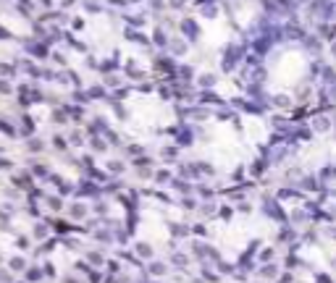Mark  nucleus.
Wrapping results in <instances>:
<instances>
[{"label": "nucleus", "instance_id": "obj_6", "mask_svg": "<svg viewBox=\"0 0 336 283\" xmlns=\"http://www.w3.org/2000/svg\"><path fill=\"white\" fill-rule=\"evenodd\" d=\"M328 53H331V58H336V39H333V45H331V50H328Z\"/></svg>", "mask_w": 336, "mask_h": 283}, {"label": "nucleus", "instance_id": "obj_4", "mask_svg": "<svg viewBox=\"0 0 336 283\" xmlns=\"http://www.w3.org/2000/svg\"><path fill=\"white\" fill-rule=\"evenodd\" d=\"M200 84H203V86H213V84H215V76H213V74H205Z\"/></svg>", "mask_w": 336, "mask_h": 283}, {"label": "nucleus", "instance_id": "obj_5", "mask_svg": "<svg viewBox=\"0 0 336 283\" xmlns=\"http://www.w3.org/2000/svg\"><path fill=\"white\" fill-rule=\"evenodd\" d=\"M328 197L336 200V189H326V200H328Z\"/></svg>", "mask_w": 336, "mask_h": 283}, {"label": "nucleus", "instance_id": "obj_2", "mask_svg": "<svg viewBox=\"0 0 336 283\" xmlns=\"http://www.w3.org/2000/svg\"><path fill=\"white\" fill-rule=\"evenodd\" d=\"M273 105L281 107V111H292L294 100H292V95H273Z\"/></svg>", "mask_w": 336, "mask_h": 283}, {"label": "nucleus", "instance_id": "obj_3", "mask_svg": "<svg viewBox=\"0 0 336 283\" xmlns=\"http://www.w3.org/2000/svg\"><path fill=\"white\" fill-rule=\"evenodd\" d=\"M318 179H321V181H333V179H336V165H326V168H321Z\"/></svg>", "mask_w": 336, "mask_h": 283}, {"label": "nucleus", "instance_id": "obj_1", "mask_svg": "<svg viewBox=\"0 0 336 283\" xmlns=\"http://www.w3.org/2000/svg\"><path fill=\"white\" fill-rule=\"evenodd\" d=\"M310 132H312V134H328V132H333V118H331L328 113L312 116V121H310Z\"/></svg>", "mask_w": 336, "mask_h": 283}]
</instances>
